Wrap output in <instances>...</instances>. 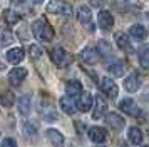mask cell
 <instances>
[{
  "label": "cell",
  "instance_id": "6da1fadb",
  "mask_svg": "<svg viewBox=\"0 0 149 147\" xmlns=\"http://www.w3.org/2000/svg\"><path fill=\"white\" fill-rule=\"evenodd\" d=\"M32 33L37 40H42V42H50L54 39V28L49 25L44 19L35 20L32 24Z\"/></svg>",
  "mask_w": 149,
  "mask_h": 147
},
{
  "label": "cell",
  "instance_id": "7a4b0ae2",
  "mask_svg": "<svg viewBox=\"0 0 149 147\" xmlns=\"http://www.w3.org/2000/svg\"><path fill=\"white\" fill-rule=\"evenodd\" d=\"M77 20L87 32H94L95 25H94V19H92V10L87 5H81L79 12H77Z\"/></svg>",
  "mask_w": 149,
  "mask_h": 147
},
{
  "label": "cell",
  "instance_id": "3957f363",
  "mask_svg": "<svg viewBox=\"0 0 149 147\" xmlns=\"http://www.w3.org/2000/svg\"><path fill=\"white\" fill-rule=\"evenodd\" d=\"M50 59L54 62L57 67H67L70 62H72V55L65 50V49H62V47H55L50 50Z\"/></svg>",
  "mask_w": 149,
  "mask_h": 147
},
{
  "label": "cell",
  "instance_id": "277c9868",
  "mask_svg": "<svg viewBox=\"0 0 149 147\" xmlns=\"http://www.w3.org/2000/svg\"><path fill=\"white\" fill-rule=\"evenodd\" d=\"M47 10L55 15H70L72 13V5L64 2V0H52L47 3Z\"/></svg>",
  "mask_w": 149,
  "mask_h": 147
},
{
  "label": "cell",
  "instance_id": "5b68a950",
  "mask_svg": "<svg viewBox=\"0 0 149 147\" xmlns=\"http://www.w3.org/2000/svg\"><path fill=\"white\" fill-rule=\"evenodd\" d=\"M99 89H101V92L104 95H107L111 99H114L119 94V87L116 85V82L112 79H109V77H102L101 82H99Z\"/></svg>",
  "mask_w": 149,
  "mask_h": 147
},
{
  "label": "cell",
  "instance_id": "8992f818",
  "mask_svg": "<svg viewBox=\"0 0 149 147\" xmlns=\"http://www.w3.org/2000/svg\"><path fill=\"white\" fill-rule=\"evenodd\" d=\"M25 77H27V70L24 69V67H15V69H12L10 70V74H8V80H10V84L14 87H19L25 80Z\"/></svg>",
  "mask_w": 149,
  "mask_h": 147
},
{
  "label": "cell",
  "instance_id": "52a82bcc",
  "mask_svg": "<svg viewBox=\"0 0 149 147\" xmlns=\"http://www.w3.org/2000/svg\"><path fill=\"white\" fill-rule=\"evenodd\" d=\"M75 102H77V109L81 112H87L92 109V104H94V99L89 92H82L79 97H75Z\"/></svg>",
  "mask_w": 149,
  "mask_h": 147
},
{
  "label": "cell",
  "instance_id": "ba28073f",
  "mask_svg": "<svg viewBox=\"0 0 149 147\" xmlns=\"http://www.w3.org/2000/svg\"><path fill=\"white\" fill-rule=\"evenodd\" d=\"M97 24H99V27H101L102 30H106V32L111 30L112 25H114V19H112L111 12H107V10H101L99 15H97Z\"/></svg>",
  "mask_w": 149,
  "mask_h": 147
},
{
  "label": "cell",
  "instance_id": "9c48e42d",
  "mask_svg": "<svg viewBox=\"0 0 149 147\" xmlns=\"http://www.w3.org/2000/svg\"><path fill=\"white\" fill-rule=\"evenodd\" d=\"M139 87H141V77H139L137 72H132L129 77H126V80H124V89L127 92H136V90H139Z\"/></svg>",
  "mask_w": 149,
  "mask_h": 147
},
{
  "label": "cell",
  "instance_id": "30bf717a",
  "mask_svg": "<svg viewBox=\"0 0 149 147\" xmlns=\"http://www.w3.org/2000/svg\"><path fill=\"white\" fill-rule=\"evenodd\" d=\"M106 110H107V104H106V100H104V97H101V95H97L94 99V110H92V119H101L102 115L106 114Z\"/></svg>",
  "mask_w": 149,
  "mask_h": 147
},
{
  "label": "cell",
  "instance_id": "8fae6325",
  "mask_svg": "<svg viewBox=\"0 0 149 147\" xmlns=\"http://www.w3.org/2000/svg\"><path fill=\"white\" fill-rule=\"evenodd\" d=\"M106 122H107V126L111 127V129H114V130H121V129H124V119H122L119 114L116 112H109L107 115H106Z\"/></svg>",
  "mask_w": 149,
  "mask_h": 147
},
{
  "label": "cell",
  "instance_id": "7c38bea8",
  "mask_svg": "<svg viewBox=\"0 0 149 147\" xmlns=\"http://www.w3.org/2000/svg\"><path fill=\"white\" fill-rule=\"evenodd\" d=\"M89 139L92 142H95V144H102L104 140L107 139V132L102 127H91L89 129Z\"/></svg>",
  "mask_w": 149,
  "mask_h": 147
},
{
  "label": "cell",
  "instance_id": "4fadbf2b",
  "mask_svg": "<svg viewBox=\"0 0 149 147\" xmlns=\"http://www.w3.org/2000/svg\"><path fill=\"white\" fill-rule=\"evenodd\" d=\"M119 109L127 115H137L139 114V109H137V105L132 99H122L119 102Z\"/></svg>",
  "mask_w": 149,
  "mask_h": 147
},
{
  "label": "cell",
  "instance_id": "5bb4252c",
  "mask_svg": "<svg viewBox=\"0 0 149 147\" xmlns=\"http://www.w3.org/2000/svg\"><path fill=\"white\" fill-rule=\"evenodd\" d=\"M114 37H116V44H117V47H119L121 50H124V52H132L131 39H129L124 32H117Z\"/></svg>",
  "mask_w": 149,
  "mask_h": 147
},
{
  "label": "cell",
  "instance_id": "9a60e30c",
  "mask_svg": "<svg viewBox=\"0 0 149 147\" xmlns=\"http://www.w3.org/2000/svg\"><path fill=\"white\" fill-rule=\"evenodd\" d=\"M81 59L86 62V64H95L97 60H99V52H97V49H92V47H86L84 50L81 52Z\"/></svg>",
  "mask_w": 149,
  "mask_h": 147
},
{
  "label": "cell",
  "instance_id": "2e32d148",
  "mask_svg": "<svg viewBox=\"0 0 149 147\" xmlns=\"http://www.w3.org/2000/svg\"><path fill=\"white\" fill-rule=\"evenodd\" d=\"M61 107H62V110H64L65 114L72 115V114H75V110H77V102L74 100V97L65 95V97L61 99Z\"/></svg>",
  "mask_w": 149,
  "mask_h": 147
},
{
  "label": "cell",
  "instance_id": "e0dca14e",
  "mask_svg": "<svg viewBox=\"0 0 149 147\" xmlns=\"http://www.w3.org/2000/svg\"><path fill=\"white\" fill-rule=\"evenodd\" d=\"M129 35L136 40H144L148 37V28L141 24H134V25L129 27Z\"/></svg>",
  "mask_w": 149,
  "mask_h": 147
},
{
  "label": "cell",
  "instance_id": "ac0fdd59",
  "mask_svg": "<svg viewBox=\"0 0 149 147\" xmlns=\"http://www.w3.org/2000/svg\"><path fill=\"white\" fill-rule=\"evenodd\" d=\"M65 92L70 97H79L82 94V84L79 80H69L67 85H65Z\"/></svg>",
  "mask_w": 149,
  "mask_h": 147
},
{
  "label": "cell",
  "instance_id": "d6986e66",
  "mask_svg": "<svg viewBox=\"0 0 149 147\" xmlns=\"http://www.w3.org/2000/svg\"><path fill=\"white\" fill-rule=\"evenodd\" d=\"M24 50H22L20 47H14V49H10L7 52V60L10 64H20L22 59H24Z\"/></svg>",
  "mask_w": 149,
  "mask_h": 147
},
{
  "label": "cell",
  "instance_id": "ffe728a7",
  "mask_svg": "<svg viewBox=\"0 0 149 147\" xmlns=\"http://www.w3.org/2000/svg\"><path fill=\"white\" fill-rule=\"evenodd\" d=\"M47 137H49V140L52 142V146L54 147H64V135H62L59 130H55V129H49L47 130Z\"/></svg>",
  "mask_w": 149,
  "mask_h": 147
},
{
  "label": "cell",
  "instance_id": "44dd1931",
  "mask_svg": "<svg viewBox=\"0 0 149 147\" xmlns=\"http://www.w3.org/2000/svg\"><path fill=\"white\" fill-rule=\"evenodd\" d=\"M137 59L146 70H149V45H141L137 50Z\"/></svg>",
  "mask_w": 149,
  "mask_h": 147
},
{
  "label": "cell",
  "instance_id": "7402d4cb",
  "mask_svg": "<svg viewBox=\"0 0 149 147\" xmlns=\"http://www.w3.org/2000/svg\"><path fill=\"white\" fill-rule=\"evenodd\" d=\"M109 72L112 74L114 77H122L124 72H126V65H124V62L116 60V62H112V64H109Z\"/></svg>",
  "mask_w": 149,
  "mask_h": 147
},
{
  "label": "cell",
  "instance_id": "603a6c76",
  "mask_svg": "<svg viewBox=\"0 0 149 147\" xmlns=\"http://www.w3.org/2000/svg\"><path fill=\"white\" fill-rule=\"evenodd\" d=\"M127 135H129V142L134 144V146H139V144L142 142V132H141L139 127H131Z\"/></svg>",
  "mask_w": 149,
  "mask_h": 147
},
{
  "label": "cell",
  "instance_id": "cb8c5ba5",
  "mask_svg": "<svg viewBox=\"0 0 149 147\" xmlns=\"http://www.w3.org/2000/svg\"><path fill=\"white\" fill-rule=\"evenodd\" d=\"M17 107H19V112L22 115H27L30 112V97L29 95H24L20 99L17 100Z\"/></svg>",
  "mask_w": 149,
  "mask_h": 147
},
{
  "label": "cell",
  "instance_id": "d4e9b609",
  "mask_svg": "<svg viewBox=\"0 0 149 147\" xmlns=\"http://www.w3.org/2000/svg\"><path fill=\"white\" fill-rule=\"evenodd\" d=\"M97 52L101 57H111L112 55V47L109 44L107 40H99V44H97Z\"/></svg>",
  "mask_w": 149,
  "mask_h": 147
},
{
  "label": "cell",
  "instance_id": "484cf974",
  "mask_svg": "<svg viewBox=\"0 0 149 147\" xmlns=\"http://www.w3.org/2000/svg\"><path fill=\"white\" fill-rule=\"evenodd\" d=\"M3 20L7 22L8 25H15V24H19L20 15L15 10H12V8H7V10H3Z\"/></svg>",
  "mask_w": 149,
  "mask_h": 147
},
{
  "label": "cell",
  "instance_id": "4316f807",
  "mask_svg": "<svg viewBox=\"0 0 149 147\" xmlns=\"http://www.w3.org/2000/svg\"><path fill=\"white\" fill-rule=\"evenodd\" d=\"M15 102V95L12 92H8V90H3V92H0V104L3 107H12Z\"/></svg>",
  "mask_w": 149,
  "mask_h": 147
},
{
  "label": "cell",
  "instance_id": "83f0119b",
  "mask_svg": "<svg viewBox=\"0 0 149 147\" xmlns=\"http://www.w3.org/2000/svg\"><path fill=\"white\" fill-rule=\"evenodd\" d=\"M42 115H44L47 120H55L57 119V112H55L54 105H50V104H47V105L42 109Z\"/></svg>",
  "mask_w": 149,
  "mask_h": 147
},
{
  "label": "cell",
  "instance_id": "f1b7e54d",
  "mask_svg": "<svg viewBox=\"0 0 149 147\" xmlns=\"http://www.w3.org/2000/svg\"><path fill=\"white\" fill-rule=\"evenodd\" d=\"M24 134L27 135V137H34L35 134H37V127H35L34 122H24Z\"/></svg>",
  "mask_w": 149,
  "mask_h": 147
},
{
  "label": "cell",
  "instance_id": "f546056e",
  "mask_svg": "<svg viewBox=\"0 0 149 147\" xmlns=\"http://www.w3.org/2000/svg\"><path fill=\"white\" fill-rule=\"evenodd\" d=\"M29 53H30L34 59H39L42 53H44V50H42V47H39V45H30L29 47Z\"/></svg>",
  "mask_w": 149,
  "mask_h": 147
},
{
  "label": "cell",
  "instance_id": "4dcf8cb0",
  "mask_svg": "<svg viewBox=\"0 0 149 147\" xmlns=\"http://www.w3.org/2000/svg\"><path fill=\"white\" fill-rule=\"evenodd\" d=\"M12 40H14V35H12L10 32H7V30H5V32H2V44H3V45L10 44Z\"/></svg>",
  "mask_w": 149,
  "mask_h": 147
},
{
  "label": "cell",
  "instance_id": "1f68e13d",
  "mask_svg": "<svg viewBox=\"0 0 149 147\" xmlns=\"http://www.w3.org/2000/svg\"><path fill=\"white\" fill-rule=\"evenodd\" d=\"M0 147H17V142H15V139H12V137H7V139H3V142H2Z\"/></svg>",
  "mask_w": 149,
  "mask_h": 147
},
{
  "label": "cell",
  "instance_id": "d6a6232c",
  "mask_svg": "<svg viewBox=\"0 0 149 147\" xmlns=\"http://www.w3.org/2000/svg\"><path fill=\"white\" fill-rule=\"evenodd\" d=\"M14 3H17V5H24L25 3V0H12Z\"/></svg>",
  "mask_w": 149,
  "mask_h": 147
},
{
  "label": "cell",
  "instance_id": "836d02e7",
  "mask_svg": "<svg viewBox=\"0 0 149 147\" xmlns=\"http://www.w3.org/2000/svg\"><path fill=\"white\" fill-rule=\"evenodd\" d=\"M32 2H34V3H42L44 0H32Z\"/></svg>",
  "mask_w": 149,
  "mask_h": 147
},
{
  "label": "cell",
  "instance_id": "e575fe53",
  "mask_svg": "<svg viewBox=\"0 0 149 147\" xmlns=\"http://www.w3.org/2000/svg\"><path fill=\"white\" fill-rule=\"evenodd\" d=\"M2 70H3V64H2V62H0V72H2Z\"/></svg>",
  "mask_w": 149,
  "mask_h": 147
},
{
  "label": "cell",
  "instance_id": "d590c367",
  "mask_svg": "<svg viewBox=\"0 0 149 147\" xmlns=\"http://www.w3.org/2000/svg\"><path fill=\"white\" fill-rule=\"evenodd\" d=\"M0 135H2V130H0Z\"/></svg>",
  "mask_w": 149,
  "mask_h": 147
},
{
  "label": "cell",
  "instance_id": "8d00e7d4",
  "mask_svg": "<svg viewBox=\"0 0 149 147\" xmlns=\"http://www.w3.org/2000/svg\"><path fill=\"white\" fill-rule=\"evenodd\" d=\"M99 147H104V146H99Z\"/></svg>",
  "mask_w": 149,
  "mask_h": 147
},
{
  "label": "cell",
  "instance_id": "74e56055",
  "mask_svg": "<svg viewBox=\"0 0 149 147\" xmlns=\"http://www.w3.org/2000/svg\"><path fill=\"white\" fill-rule=\"evenodd\" d=\"M144 147H149V146H144Z\"/></svg>",
  "mask_w": 149,
  "mask_h": 147
}]
</instances>
